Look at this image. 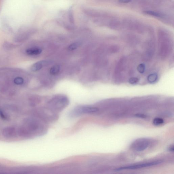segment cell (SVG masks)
Wrapping results in <instances>:
<instances>
[{
    "instance_id": "1",
    "label": "cell",
    "mask_w": 174,
    "mask_h": 174,
    "mask_svg": "<svg viewBox=\"0 0 174 174\" xmlns=\"http://www.w3.org/2000/svg\"><path fill=\"white\" fill-rule=\"evenodd\" d=\"M69 104L68 98L64 96H58L48 102L46 107L53 112L58 114L67 107Z\"/></svg>"
},
{
    "instance_id": "2",
    "label": "cell",
    "mask_w": 174,
    "mask_h": 174,
    "mask_svg": "<svg viewBox=\"0 0 174 174\" xmlns=\"http://www.w3.org/2000/svg\"><path fill=\"white\" fill-rule=\"evenodd\" d=\"M99 111L97 107L90 105H79L74 108L68 113V116L71 118H75L84 115H94Z\"/></svg>"
},
{
    "instance_id": "3",
    "label": "cell",
    "mask_w": 174,
    "mask_h": 174,
    "mask_svg": "<svg viewBox=\"0 0 174 174\" xmlns=\"http://www.w3.org/2000/svg\"><path fill=\"white\" fill-rule=\"evenodd\" d=\"M35 116L48 124L56 121L59 118L58 114L53 112L46 107L36 110Z\"/></svg>"
},
{
    "instance_id": "4",
    "label": "cell",
    "mask_w": 174,
    "mask_h": 174,
    "mask_svg": "<svg viewBox=\"0 0 174 174\" xmlns=\"http://www.w3.org/2000/svg\"><path fill=\"white\" fill-rule=\"evenodd\" d=\"M150 144V140L147 138H138L132 142L131 147L135 151H142L147 149Z\"/></svg>"
},
{
    "instance_id": "5",
    "label": "cell",
    "mask_w": 174,
    "mask_h": 174,
    "mask_svg": "<svg viewBox=\"0 0 174 174\" xmlns=\"http://www.w3.org/2000/svg\"><path fill=\"white\" fill-rule=\"evenodd\" d=\"M162 162L161 161H156L144 163L134 165L123 167L119 168H117L115 170L116 171H119L124 170H133L140 169L142 168L149 167L154 165H158L161 163Z\"/></svg>"
},
{
    "instance_id": "6",
    "label": "cell",
    "mask_w": 174,
    "mask_h": 174,
    "mask_svg": "<svg viewBox=\"0 0 174 174\" xmlns=\"http://www.w3.org/2000/svg\"><path fill=\"white\" fill-rule=\"evenodd\" d=\"M48 62L47 61H41L35 63L31 66V70L33 71H39L40 69L47 65Z\"/></svg>"
},
{
    "instance_id": "7",
    "label": "cell",
    "mask_w": 174,
    "mask_h": 174,
    "mask_svg": "<svg viewBox=\"0 0 174 174\" xmlns=\"http://www.w3.org/2000/svg\"><path fill=\"white\" fill-rule=\"evenodd\" d=\"M15 129L13 127H8L3 129V136L6 138H10L13 136L14 134Z\"/></svg>"
},
{
    "instance_id": "8",
    "label": "cell",
    "mask_w": 174,
    "mask_h": 174,
    "mask_svg": "<svg viewBox=\"0 0 174 174\" xmlns=\"http://www.w3.org/2000/svg\"><path fill=\"white\" fill-rule=\"evenodd\" d=\"M42 50L38 48H31L26 51L27 54L30 55H37L42 53Z\"/></svg>"
},
{
    "instance_id": "9",
    "label": "cell",
    "mask_w": 174,
    "mask_h": 174,
    "mask_svg": "<svg viewBox=\"0 0 174 174\" xmlns=\"http://www.w3.org/2000/svg\"><path fill=\"white\" fill-rule=\"evenodd\" d=\"M60 69V66L58 65L53 66L50 69V74L52 75H56L59 73Z\"/></svg>"
},
{
    "instance_id": "10",
    "label": "cell",
    "mask_w": 174,
    "mask_h": 174,
    "mask_svg": "<svg viewBox=\"0 0 174 174\" xmlns=\"http://www.w3.org/2000/svg\"><path fill=\"white\" fill-rule=\"evenodd\" d=\"M158 76L156 74H152L148 77V80L150 83H154L158 79Z\"/></svg>"
},
{
    "instance_id": "11",
    "label": "cell",
    "mask_w": 174,
    "mask_h": 174,
    "mask_svg": "<svg viewBox=\"0 0 174 174\" xmlns=\"http://www.w3.org/2000/svg\"><path fill=\"white\" fill-rule=\"evenodd\" d=\"M80 42H76L71 44L68 47V49L70 51H74L77 49L80 45Z\"/></svg>"
},
{
    "instance_id": "12",
    "label": "cell",
    "mask_w": 174,
    "mask_h": 174,
    "mask_svg": "<svg viewBox=\"0 0 174 174\" xmlns=\"http://www.w3.org/2000/svg\"><path fill=\"white\" fill-rule=\"evenodd\" d=\"M153 123L155 125H160L164 123V120L161 118H156L153 120Z\"/></svg>"
},
{
    "instance_id": "13",
    "label": "cell",
    "mask_w": 174,
    "mask_h": 174,
    "mask_svg": "<svg viewBox=\"0 0 174 174\" xmlns=\"http://www.w3.org/2000/svg\"><path fill=\"white\" fill-rule=\"evenodd\" d=\"M144 13L148 15L156 17H161V15L158 13L153 11H147L144 12Z\"/></svg>"
},
{
    "instance_id": "14",
    "label": "cell",
    "mask_w": 174,
    "mask_h": 174,
    "mask_svg": "<svg viewBox=\"0 0 174 174\" xmlns=\"http://www.w3.org/2000/svg\"><path fill=\"white\" fill-rule=\"evenodd\" d=\"M137 70L140 73H143L145 71V66L143 64H140L137 67Z\"/></svg>"
},
{
    "instance_id": "15",
    "label": "cell",
    "mask_w": 174,
    "mask_h": 174,
    "mask_svg": "<svg viewBox=\"0 0 174 174\" xmlns=\"http://www.w3.org/2000/svg\"><path fill=\"white\" fill-rule=\"evenodd\" d=\"M14 82L17 85H21L23 84L24 80L21 77H17L14 79Z\"/></svg>"
},
{
    "instance_id": "16",
    "label": "cell",
    "mask_w": 174,
    "mask_h": 174,
    "mask_svg": "<svg viewBox=\"0 0 174 174\" xmlns=\"http://www.w3.org/2000/svg\"><path fill=\"white\" fill-rule=\"evenodd\" d=\"M139 81V79L138 78H131L129 80V82L131 84H136L138 83Z\"/></svg>"
},
{
    "instance_id": "17",
    "label": "cell",
    "mask_w": 174,
    "mask_h": 174,
    "mask_svg": "<svg viewBox=\"0 0 174 174\" xmlns=\"http://www.w3.org/2000/svg\"><path fill=\"white\" fill-rule=\"evenodd\" d=\"M0 117L2 119L4 120H7L8 119V117L7 115L5 114V113L1 109H0Z\"/></svg>"
},
{
    "instance_id": "18",
    "label": "cell",
    "mask_w": 174,
    "mask_h": 174,
    "mask_svg": "<svg viewBox=\"0 0 174 174\" xmlns=\"http://www.w3.org/2000/svg\"><path fill=\"white\" fill-rule=\"evenodd\" d=\"M69 19L70 20V21L71 22V23H74V18L71 10H70L69 12Z\"/></svg>"
},
{
    "instance_id": "19",
    "label": "cell",
    "mask_w": 174,
    "mask_h": 174,
    "mask_svg": "<svg viewBox=\"0 0 174 174\" xmlns=\"http://www.w3.org/2000/svg\"><path fill=\"white\" fill-rule=\"evenodd\" d=\"M131 1V0H119L120 2L123 3H127Z\"/></svg>"
},
{
    "instance_id": "20",
    "label": "cell",
    "mask_w": 174,
    "mask_h": 174,
    "mask_svg": "<svg viewBox=\"0 0 174 174\" xmlns=\"http://www.w3.org/2000/svg\"><path fill=\"white\" fill-rule=\"evenodd\" d=\"M136 116L138 117H139L142 118H145L146 117V116L145 115L142 114H137Z\"/></svg>"
},
{
    "instance_id": "21",
    "label": "cell",
    "mask_w": 174,
    "mask_h": 174,
    "mask_svg": "<svg viewBox=\"0 0 174 174\" xmlns=\"http://www.w3.org/2000/svg\"><path fill=\"white\" fill-rule=\"evenodd\" d=\"M168 150L171 152H173L174 151V146L173 145H171L168 148Z\"/></svg>"
}]
</instances>
